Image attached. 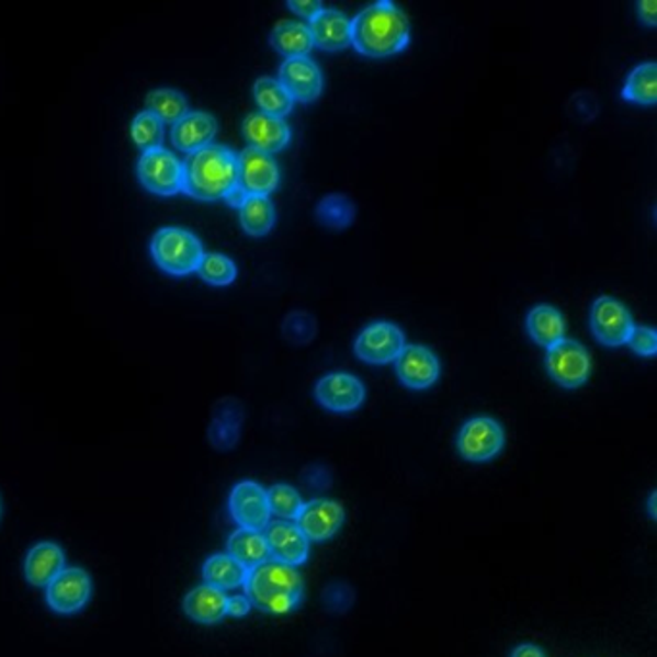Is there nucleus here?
Segmentation results:
<instances>
[{
    "mask_svg": "<svg viewBox=\"0 0 657 657\" xmlns=\"http://www.w3.org/2000/svg\"><path fill=\"white\" fill-rule=\"evenodd\" d=\"M411 43V25L404 10L381 0L351 20V47L369 58H388Z\"/></svg>",
    "mask_w": 657,
    "mask_h": 657,
    "instance_id": "1",
    "label": "nucleus"
},
{
    "mask_svg": "<svg viewBox=\"0 0 657 657\" xmlns=\"http://www.w3.org/2000/svg\"><path fill=\"white\" fill-rule=\"evenodd\" d=\"M182 165V193L197 201H226L238 188V155L228 147L208 145L188 155Z\"/></svg>",
    "mask_w": 657,
    "mask_h": 657,
    "instance_id": "2",
    "label": "nucleus"
},
{
    "mask_svg": "<svg viewBox=\"0 0 657 657\" xmlns=\"http://www.w3.org/2000/svg\"><path fill=\"white\" fill-rule=\"evenodd\" d=\"M243 588L251 605L270 615H285L297 610L303 600L302 575L295 567L274 559L249 570Z\"/></svg>",
    "mask_w": 657,
    "mask_h": 657,
    "instance_id": "3",
    "label": "nucleus"
},
{
    "mask_svg": "<svg viewBox=\"0 0 657 657\" xmlns=\"http://www.w3.org/2000/svg\"><path fill=\"white\" fill-rule=\"evenodd\" d=\"M152 261L170 276H190L205 257L197 236L183 228H160L151 241Z\"/></svg>",
    "mask_w": 657,
    "mask_h": 657,
    "instance_id": "4",
    "label": "nucleus"
},
{
    "mask_svg": "<svg viewBox=\"0 0 657 657\" xmlns=\"http://www.w3.org/2000/svg\"><path fill=\"white\" fill-rule=\"evenodd\" d=\"M137 178L145 190L159 197H174L183 190L182 160L167 149L141 152L137 162Z\"/></svg>",
    "mask_w": 657,
    "mask_h": 657,
    "instance_id": "5",
    "label": "nucleus"
},
{
    "mask_svg": "<svg viewBox=\"0 0 657 657\" xmlns=\"http://www.w3.org/2000/svg\"><path fill=\"white\" fill-rule=\"evenodd\" d=\"M546 369L562 388H580L590 378L592 359L582 343L563 338L547 349Z\"/></svg>",
    "mask_w": 657,
    "mask_h": 657,
    "instance_id": "6",
    "label": "nucleus"
},
{
    "mask_svg": "<svg viewBox=\"0 0 657 657\" xmlns=\"http://www.w3.org/2000/svg\"><path fill=\"white\" fill-rule=\"evenodd\" d=\"M506 445V432L498 420L490 417H476L463 424L457 435V450L461 457L473 463H484L498 455Z\"/></svg>",
    "mask_w": 657,
    "mask_h": 657,
    "instance_id": "7",
    "label": "nucleus"
},
{
    "mask_svg": "<svg viewBox=\"0 0 657 657\" xmlns=\"http://www.w3.org/2000/svg\"><path fill=\"white\" fill-rule=\"evenodd\" d=\"M590 326L596 340L608 348H619L625 346L628 336L633 332L634 322L623 303L603 295L592 305Z\"/></svg>",
    "mask_w": 657,
    "mask_h": 657,
    "instance_id": "8",
    "label": "nucleus"
},
{
    "mask_svg": "<svg viewBox=\"0 0 657 657\" xmlns=\"http://www.w3.org/2000/svg\"><path fill=\"white\" fill-rule=\"evenodd\" d=\"M230 513L239 529L264 531L272 519L267 490L253 480L236 484L230 494Z\"/></svg>",
    "mask_w": 657,
    "mask_h": 657,
    "instance_id": "9",
    "label": "nucleus"
},
{
    "mask_svg": "<svg viewBox=\"0 0 657 657\" xmlns=\"http://www.w3.org/2000/svg\"><path fill=\"white\" fill-rule=\"evenodd\" d=\"M404 348V332L392 322L366 326L355 340V355L369 364L394 363Z\"/></svg>",
    "mask_w": 657,
    "mask_h": 657,
    "instance_id": "10",
    "label": "nucleus"
},
{
    "mask_svg": "<svg viewBox=\"0 0 657 657\" xmlns=\"http://www.w3.org/2000/svg\"><path fill=\"white\" fill-rule=\"evenodd\" d=\"M91 577L80 567H66L47 587V603L50 610L70 615L83 610L91 598Z\"/></svg>",
    "mask_w": 657,
    "mask_h": 657,
    "instance_id": "11",
    "label": "nucleus"
},
{
    "mask_svg": "<svg viewBox=\"0 0 657 657\" xmlns=\"http://www.w3.org/2000/svg\"><path fill=\"white\" fill-rule=\"evenodd\" d=\"M277 183L280 170L270 155L251 147L238 155V188L247 197H269L272 191H276Z\"/></svg>",
    "mask_w": 657,
    "mask_h": 657,
    "instance_id": "12",
    "label": "nucleus"
},
{
    "mask_svg": "<svg viewBox=\"0 0 657 657\" xmlns=\"http://www.w3.org/2000/svg\"><path fill=\"white\" fill-rule=\"evenodd\" d=\"M363 382L348 373L326 374L315 388V397L325 409L333 412H351L363 405Z\"/></svg>",
    "mask_w": 657,
    "mask_h": 657,
    "instance_id": "13",
    "label": "nucleus"
},
{
    "mask_svg": "<svg viewBox=\"0 0 657 657\" xmlns=\"http://www.w3.org/2000/svg\"><path fill=\"white\" fill-rule=\"evenodd\" d=\"M346 521V511L332 499H313L305 503L302 513L295 519L299 531L309 542H325L340 532Z\"/></svg>",
    "mask_w": 657,
    "mask_h": 657,
    "instance_id": "14",
    "label": "nucleus"
},
{
    "mask_svg": "<svg viewBox=\"0 0 657 657\" xmlns=\"http://www.w3.org/2000/svg\"><path fill=\"white\" fill-rule=\"evenodd\" d=\"M280 86L297 103L309 104L322 93V73L309 56L290 58L280 66Z\"/></svg>",
    "mask_w": 657,
    "mask_h": 657,
    "instance_id": "15",
    "label": "nucleus"
},
{
    "mask_svg": "<svg viewBox=\"0 0 657 657\" xmlns=\"http://www.w3.org/2000/svg\"><path fill=\"white\" fill-rule=\"evenodd\" d=\"M270 559L297 567L309 557V540L292 521H274L264 529Z\"/></svg>",
    "mask_w": 657,
    "mask_h": 657,
    "instance_id": "16",
    "label": "nucleus"
},
{
    "mask_svg": "<svg viewBox=\"0 0 657 657\" xmlns=\"http://www.w3.org/2000/svg\"><path fill=\"white\" fill-rule=\"evenodd\" d=\"M394 363L399 381L407 388H430L440 376V361L424 346H405Z\"/></svg>",
    "mask_w": 657,
    "mask_h": 657,
    "instance_id": "17",
    "label": "nucleus"
},
{
    "mask_svg": "<svg viewBox=\"0 0 657 657\" xmlns=\"http://www.w3.org/2000/svg\"><path fill=\"white\" fill-rule=\"evenodd\" d=\"M216 132H218V122L213 114L190 111L172 126V145L178 151L193 155L213 145Z\"/></svg>",
    "mask_w": 657,
    "mask_h": 657,
    "instance_id": "18",
    "label": "nucleus"
},
{
    "mask_svg": "<svg viewBox=\"0 0 657 657\" xmlns=\"http://www.w3.org/2000/svg\"><path fill=\"white\" fill-rule=\"evenodd\" d=\"M243 135H246L247 143L251 149L257 151L272 152L282 151L285 145L292 139V132L282 118H274L269 114H262V112H254L249 114L243 120Z\"/></svg>",
    "mask_w": 657,
    "mask_h": 657,
    "instance_id": "19",
    "label": "nucleus"
},
{
    "mask_svg": "<svg viewBox=\"0 0 657 657\" xmlns=\"http://www.w3.org/2000/svg\"><path fill=\"white\" fill-rule=\"evenodd\" d=\"M66 569V555L55 542H39L27 552L24 573L27 582L37 588H47Z\"/></svg>",
    "mask_w": 657,
    "mask_h": 657,
    "instance_id": "20",
    "label": "nucleus"
},
{
    "mask_svg": "<svg viewBox=\"0 0 657 657\" xmlns=\"http://www.w3.org/2000/svg\"><path fill=\"white\" fill-rule=\"evenodd\" d=\"M313 45L328 53L343 50L351 45V20L340 10H320L309 22Z\"/></svg>",
    "mask_w": 657,
    "mask_h": 657,
    "instance_id": "21",
    "label": "nucleus"
},
{
    "mask_svg": "<svg viewBox=\"0 0 657 657\" xmlns=\"http://www.w3.org/2000/svg\"><path fill=\"white\" fill-rule=\"evenodd\" d=\"M226 605H228L226 592L208 585L193 588L183 600L185 615L203 625H214L223 621L226 618Z\"/></svg>",
    "mask_w": 657,
    "mask_h": 657,
    "instance_id": "22",
    "label": "nucleus"
},
{
    "mask_svg": "<svg viewBox=\"0 0 657 657\" xmlns=\"http://www.w3.org/2000/svg\"><path fill=\"white\" fill-rule=\"evenodd\" d=\"M247 573L249 570L236 562L231 555L214 554L206 559L203 565V578L208 587L218 588V590H234V588L246 585Z\"/></svg>",
    "mask_w": 657,
    "mask_h": 657,
    "instance_id": "23",
    "label": "nucleus"
},
{
    "mask_svg": "<svg viewBox=\"0 0 657 657\" xmlns=\"http://www.w3.org/2000/svg\"><path fill=\"white\" fill-rule=\"evenodd\" d=\"M526 330L539 346L550 349L565 338V318L554 307L539 305L529 313Z\"/></svg>",
    "mask_w": 657,
    "mask_h": 657,
    "instance_id": "24",
    "label": "nucleus"
},
{
    "mask_svg": "<svg viewBox=\"0 0 657 657\" xmlns=\"http://www.w3.org/2000/svg\"><path fill=\"white\" fill-rule=\"evenodd\" d=\"M270 45L280 55L285 56V60L307 56L315 47L309 25L299 22H280L270 35Z\"/></svg>",
    "mask_w": 657,
    "mask_h": 657,
    "instance_id": "25",
    "label": "nucleus"
},
{
    "mask_svg": "<svg viewBox=\"0 0 657 657\" xmlns=\"http://www.w3.org/2000/svg\"><path fill=\"white\" fill-rule=\"evenodd\" d=\"M236 562L241 563L247 570L259 567L261 563L269 562V546L264 534L257 531H247V529H238L228 539V552Z\"/></svg>",
    "mask_w": 657,
    "mask_h": 657,
    "instance_id": "26",
    "label": "nucleus"
},
{
    "mask_svg": "<svg viewBox=\"0 0 657 657\" xmlns=\"http://www.w3.org/2000/svg\"><path fill=\"white\" fill-rule=\"evenodd\" d=\"M238 211L241 228L253 238L267 236L276 224V211L269 197H246Z\"/></svg>",
    "mask_w": 657,
    "mask_h": 657,
    "instance_id": "27",
    "label": "nucleus"
},
{
    "mask_svg": "<svg viewBox=\"0 0 657 657\" xmlns=\"http://www.w3.org/2000/svg\"><path fill=\"white\" fill-rule=\"evenodd\" d=\"M253 97L262 114L274 118H284L294 109V99L287 95V91L274 78H259L254 81Z\"/></svg>",
    "mask_w": 657,
    "mask_h": 657,
    "instance_id": "28",
    "label": "nucleus"
},
{
    "mask_svg": "<svg viewBox=\"0 0 657 657\" xmlns=\"http://www.w3.org/2000/svg\"><path fill=\"white\" fill-rule=\"evenodd\" d=\"M623 99L631 101V103L646 104L652 106L657 101V64L646 63L636 66L628 80H626L625 88H623Z\"/></svg>",
    "mask_w": 657,
    "mask_h": 657,
    "instance_id": "29",
    "label": "nucleus"
},
{
    "mask_svg": "<svg viewBox=\"0 0 657 657\" xmlns=\"http://www.w3.org/2000/svg\"><path fill=\"white\" fill-rule=\"evenodd\" d=\"M145 104L147 111L155 114L162 124H170V126H174L178 120H182L190 112L188 99L175 89H155L145 99Z\"/></svg>",
    "mask_w": 657,
    "mask_h": 657,
    "instance_id": "30",
    "label": "nucleus"
},
{
    "mask_svg": "<svg viewBox=\"0 0 657 657\" xmlns=\"http://www.w3.org/2000/svg\"><path fill=\"white\" fill-rule=\"evenodd\" d=\"M317 218L330 230H346L355 220V205L346 195H326L318 203Z\"/></svg>",
    "mask_w": 657,
    "mask_h": 657,
    "instance_id": "31",
    "label": "nucleus"
},
{
    "mask_svg": "<svg viewBox=\"0 0 657 657\" xmlns=\"http://www.w3.org/2000/svg\"><path fill=\"white\" fill-rule=\"evenodd\" d=\"M129 132H132L135 147L141 149V152L155 151V149L162 147L165 124L149 111L139 112L135 116Z\"/></svg>",
    "mask_w": 657,
    "mask_h": 657,
    "instance_id": "32",
    "label": "nucleus"
},
{
    "mask_svg": "<svg viewBox=\"0 0 657 657\" xmlns=\"http://www.w3.org/2000/svg\"><path fill=\"white\" fill-rule=\"evenodd\" d=\"M197 274L203 282L211 285H230L238 276V267L230 257L220 253H205L199 264Z\"/></svg>",
    "mask_w": 657,
    "mask_h": 657,
    "instance_id": "33",
    "label": "nucleus"
},
{
    "mask_svg": "<svg viewBox=\"0 0 657 657\" xmlns=\"http://www.w3.org/2000/svg\"><path fill=\"white\" fill-rule=\"evenodd\" d=\"M267 496H269L270 513L280 517L282 521H295L305 506L299 491L287 484H274L270 490H267Z\"/></svg>",
    "mask_w": 657,
    "mask_h": 657,
    "instance_id": "34",
    "label": "nucleus"
},
{
    "mask_svg": "<svg viewBox=\"0 0 657 657\" xmlns=\"http://www.w3.org/2000/svg\"><path fill=\"white\" fill-rule=\"evenodd\" d=\"M239 422H241V412L239 409H224L218 412L211 427V440L216 448L228 450L238 442Z\"/></svg>",
    "mask_w": 657,
    "mask_h": 657,
    "instance_id": "35",
    "label": "nucleus"
},
{
    "mask_svg": "<svg viewBox=\"0 0 657 657\" xmlns=\"http://www.w3.org/2000/svg\"><path fill=\"white\" fill-rule=\"evenodd\" d=\"M282 332H284L285 340L292 341L295 346H305L317 333V320L309 313L295 310V313L285 317Z\"/></svg>",
    "mask_w": 657,
    "mask_h": 657,
    "instance_id": "36",
    "label": "nucleus"
},
{
    "mask_svg": "<svg viewBox=\"0 0 657 657\" xmlns=\"http://www.w3.org/2000/svg\"><path fill=\"white\" fill-rule=\"evenodd\" d=\"M626 346L633 349L636 355L654 356L657 353V333L648 326H634L633 332L626 340Z\"/></svg>",
    "mask_w": 657,
    "mask_h": 657,
    "instance_id": "37",
    "label": "nucleus"
},
{
    "mask_svg": "<svg viewBox=\"0 0 657 657\" xmlns=\"http://www.w3.org/2000/svg\"><path fill=\"white\" fill-rule=\"evenodd\" d=\"M251 608H253V605L247 600V596H231V598H228V605H226V615H231V618H246Z\"/></svg>",
    "mask_w": 657,
    "mask_h": 657,
    "instance_id": "38",
    "label": "nucleus"
},
{
    "mask_svg": "<svg viewBox=\"0 0 657 657\" xmlns=\"http://www.w3.org/2000/svg\"><path fill=\"white\" fill-rule=\"evenodd\" d=\"M287 7L294 10L295 14H299V16L309 20V22L322 10L320 2H299V0H290Z\"/></svg>",
    "mask_w": 657,
    "mask_h": 657,
    "instance_id": "39",
    "label": "nucleus"
},
{
    "mask_svg": "<svg viewBox=\"0 0 657 657\" xmlns=\"http://www.w3.org/2000/svg\"><path fill=\"white\" fill-rule=\"evenodd\" d=\"M657 4L654 0H644L638 2V16H641L644 24L649 27H656L657 24Z\"/></svg>",
    "mask_w": 657,
    "mask_h": 657,
    "instance_id": "40",
    "label": "nucleus"
},
{
    "mask_svg": "<svg viewBox=\"0 0 657 657\" xmlns=\"http://www.w3.org/2000/svg\"><path fill=\"white\" fill-rule=\"evenodd\" d=\"M511 657H546V654L534 644H523V646L513 649Z\"/></svg>",
    "mask_w": 657,
    "mask_h": 657,
    "instance_id": "41",
    "label": "nucleus"
},
{
    "mask_svg": "<svg viewBox=\"0 0 657 657\" xmlns=\"http://www.w3.org/2000/svg\"><path fill=\"white\" fill-rule=\"evenodd\" d=\"M654 503H656V494H652V498H649V516L656 519V507H654Z\"/></svg>",
    "mask_w": 657,
    "mask_h": 657,
    "instance_id": "42",
    "label": "nucleus"
}]
</instances>
